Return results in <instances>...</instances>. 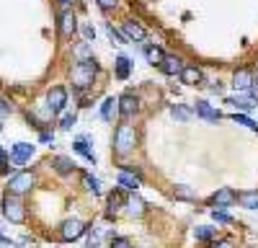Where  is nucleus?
Segmentation results:
<instances>
[{
  "instance_id": "4be33fe9",
  "label": "nucleus",
  "mask_w": 258,
  "mask_h": 248,
  "mask_svg": "<svg viewBox=\"0 0 258 248\" xmlns=\"http://www.w3.org/2000/svg\"><path fill=\"white\" fill-rule=\"evenodd\" d=\"M114 111H119V98H106L103 106H101V119L103 121H111L114 119Z\"/></svg>"
},
{
  "instance_id": "f704fd0d",
  "label": "nucleus",
  "mask_w": 258,
  "mask_h": 248,
  "mask_svg": "<svg viewBox=\"0 0 258 248\" xmlns=\"http://www.w3.org/2000/svg\"><path fill=\"white\" fill-rule=\"evenodd\" d=\"M96 3H98L101 11H111V8H116V0H96Z\"/></svg>"
},
{
  "instance_id": "dca6fc26",
  "label": "nucleus",
  "mask_w": 258,
  "mask_h": 248,
  "mask_svg": "<svg viewBox=\"0 0 258 248\" xmlns=\"http://www.w3.org/2000/svg\"><path fill=\"white\" fill-rule=\"evenodd\" d=\"M197 114H199L202 119H207V121H220V119H222V114L214 109L209 101H197Z\"/></svg>"
},
{
  "instance_id": "72a5a7b5",
  "label": "nucleus",
  "mask_w": 258,
  "mask_h": 248,
  "mask_svg": "<svg viewBox=\"0 0 258 248\" xmlns=\"http://www.w3.org/2000/svg\"><path fill=\"white\" fill-rule=\"evenodd\" d=\"M98 243H101V235L93 233V227H91V230H88V248H96Z\"/></svg>"
},
{
  "instance_id": "5701e85b",
  "label": "nucleus",
  "mask_w": 258,
  "mask_h": 248,
  "mask_svg": "<svg viewBox=\"0 0 258 248\" xmlns=\"http://www.w3.org/2000/svg\"><path fill=\"white\" fill-rule=\"evenodd\" d=\"M238 202L245 207V210H258V192H245L238 197Z\"/></svg>"
},
{
  "instance_id": "7ed1b4c3",
  "label": "nucleus",
  "mask_w": 258,
  "mask_h": 248,
  "mask_svg": "<svg viewBox=\"0 0 258 248\" xmlns=\"http://www.w3.org/2000/svg\"><path fill=\"white\" fill-rule=\"evenodd\" d=\"M36 186V176L31 173V171H21V173H16L11 181H8V194H13V197H24V194H29L31 189Z\"/></svg>"
},
{
  "instance_id": "6ab92c4d",
  "label": "nucleus",
  "mask_w": 258,
  "mask_h": 248,
  "mask_svg": "<svg viewBox=\"0 0 258 248\" xmlns=\"http://www.w3.org/2000/svg\"><path fill=\"white\" fill-rule=\"evenodd\" d=\"M129 73H132V59H129L126 54H119V57H116L114 75H116L119 80H126V78H129Z\"/></svg>"
},
{
  "instance_id": "0eeeda50",
  "label": "nucleus",
  "mask_w": 258,
  "mask_h": 248,
  "mask_svg": "<svg viewBox=\"0 0 258 248\" xmlns=\"http://www.w3.org/2000/svg\"><path fill=\"white\" fill-rule=\"evenodd\" d=\"M83 233H85V225L80 222V220H64L62 222V227H59V235H62V240H78V238H83Z\"/></svg>"
},
{
  "instance_id": "39448f33",
  "label": "nucleus",
  "mask_w": 258,
  "mask_h": 248,
  "mask_svg": "<svg viewBox=\"0 0 258 248\" xmlns=\"http://www.w3.org/2000/svg\"><path fill=\"white\" fill-rule=\"evenodd\" d=\"M116 183L121 186V189H126V192H137L140 183H142V178H140V173H135V168L124 165V168L119 171V176H116Z\"/></svg>"
},
{
  "instance_id": "c03bdc74",
  "label": "nucleus",
  "mask_w": 258,
  "mask_h": 248,
  "mask_svg": "<svg viewBox=\"0 0 258 248\" xmlns=\"http://www.w3.org/2000/svg\"><path fill=\"white\" fill-rule=\"evenodd\" d=\"M212 248H232L230 243H217V245H212Z\"/></svg>"
},
{
  "instance_id": "bb28decb",
  "label": "nucleus",
  "mask_w": 258,
  "mask_h": 248,
  "mask_svg": "<svg viewBox=\"0 0 258 248\" xmlns=\"http://www.w3.org/2000/svg\"><path fill=\"white\" fill-rule=\"evenodd\" d=\"M232 121H235V124H240V127H248V130L258 132V124H255L250 116H245V114H238V111H235V114H232Z\"/></svg>"
},
{
  "instance_id": "cd10ccee",
  "label": "nucleus",
  "mask_w": 258,
  "mask_h": 248,
  "mask_svg": "<svg viewBox=\"0 0 258 248\" xmlns=\"http://www.w3.org/2000/svg\"><path fill=\"white\" fill-rule=\"evenodd\" d=\"M212 220L220 222V225H230L232 222V215L225 212V207H217V210H212Z\"/></svg>"
},
{
  "instance_id": "9d476101",
  "label": "nucleus",
  "mask_w": 258,
  "mask_h": 248,
  "mask_svg": "<svg viewBox=\"0 0 258 248\" xmlns=\"http://www.w3.org/2000/svg\"><path fill=\"white\" fill-rule=\"evenodd\" d=\"M158 68H160L165 75L173 78V75H181V70H183L186 65H183V59H181V57H176V54H165V57H163V62H160Z\"/></svg>"
},
{
  "instance_id": "f3484780",
  "label": "nucleus",
  "mask_w": 258,
  "mask_h": 248,
  "mask_svg": "<svg viewBox=\"0 0 258 248\" xmlns=\"http://www.w3.org/2000/svg\"><path fill=\"white\" fill-rule=\"evenodd\" d=\"M250 86H253V75H250L248 70H238V73L232 75V88H235V91L245 93Z\"/></svg>"
},
{
  "instance_id": "58836bf2",
  "label": "nucleus",
  "mask_w": 258,
  "mask_h": 248,
  "mask_svg": "<svg viewBox=\"0 0 258 248\" xmlns=\"http://www.w3.org/2000/svg\"><path fill=\"white\" fill-rule=\"evenodd\" d=\"M245 93H248V96H250L253 101H258V83H255V80H253V86H250V88H248Z\"/></svg>"
},
{
  "instance_id": "2eb2a0df",
  "label": "nucleus",
  "mask_w": 258,
  "mask_h": 248,
  "mask_svg": "<svg viewBox=\"0 0 258 248\" xmlns=\"http://www.w3.org/2000/svg\"><path fill=\"white\" fill-rule=\"evenodd\" d=\"M121 29H124V36L132 39V41H145V39H147V31L137 24V21H126Z\"/></svg>"
},
{
  "instance_id": "ddd939ff",
  "label": "nucleus",
  "mask_w": 258,
  "mask_h": 248,
  "mask_svg": "<svg viewBox=\"0 0 258 248\" xmlns=\"http://www.w3.org/2000/svg\"><path fill=\"white\" fill-rule=\"evenodd\" d=\"M181 80H183V86H202L204 73H202L197 65H186V68L181 70Z\"/></svg>"
},
{
  "instance_id": "a19ab883",
  "label": "nucleus",
  "mask_w": 258,
  "mask_h": 248,
  "mask_svg": "<svg viewBox=\"0 0 258 248\" xmlns=\"http://www.w3.org/2000/svg\"><path fill=\"white\" fill-rule=\"evenodd\" d=\"M209 91H212V93H222V83H212Z\"/></svg>"
},
{
  "instance_id": "9b49d317",
  "label": "nucleus",
  "mask_w": 258,
  "mask_h": 248,
  "mask_svg": "<svg viewBox=\"0 0 258 248\" xmlns=\"http://www.w3.org/2000/svg\"><path fill=\"white\" fill-rule=\"evenodd\" d=\"M137 111H140V101H137L132 93H124V96H119V114H121L124 119L135 116Z\"/></svg>"
},
{
  "instance_id": "6e6552de",
  "label": "nucleus",
  "mask_w": 258,
  "mask_h": 248,
  "mask_svg": "<svg viewBox=\"0 0 258 248\" xmlns=\"http://www.w3.org/2000/svg\"><path fill=\"white\" fill-rule=\"evenodd\" d=\"M31 158H34V145H29V142H16L13 148H11V160L16 165H24Z\"/></svg>"
},
{
  "instance_id": "4c0bfd02",
  "label": "nucleus",
  "mask_w": 258,
  "mask_h": 248,
  "mask_svg": "<svg viewBox=\"0 0 258 248\" xmlns=\"http://www.w3.org/2000/svg\"><path fill=\"white\" fill-rule=\"evenodd\" d=\"M83 36L88 39V41H91V39H96V29H93V26H88V24H85V26H83Z\"/></svg>"
},
{
  "instance_id": "423d86ee",
  "label": "nucleus",
  "mask_w": 258,
  "mask_h": 248,
  "mask_svg": "<svg viewBox=\"0 0 258 248\" xmlns=\"http://www.w3.org/2000/svg\"><path fill=\"white\" fill-rule=\"evenodd\" d=\"M47 103H49V109H52L54 114H62L64 106H68V91H64L62 86L49 88V93H47Z\"/></svg>"
},
{
  "instance_id": "f257e3e1",
  "label": "nucleus",
  "mask_w": 258,
  "mask_h": 248,
  "mask_svg": "<svg viewBox=\"0 0 258 248\" xmlns=\"http://www.w3.org/2000/svg\"><path fill=\"white\" fill-rule=\"evenodd\" d=\"M73 86L78 91H85V88H91L93 86V78L98 75V65H96V59H83L78 62V65L73 68Z\"/></svg>"
},
{
  "instance_id": "a211bd4d",
  "label": "nucleus",
  "mask_w": 258,
  "mask_h": 248,
  "mask_svg": "<svg viewBox=\"0 0 258 248\" xmlns=\"http://www.w3.org/2000/svg\"><path fill=\"white\" fill-rule=\"evenodd\" d=\"M227 106H235L238 111H253L255 109V101L245 93V96H230L227 98Z\"/></svg>"
},
{
  "instance_id": "c756f323",
  "label": "nucleus",
  "mask_w": 258,
  "mask_h": 248,
  "mask_svg": "<svg viewBox=\"0 0 258 248\" xmlns=\"http://www.w3.org/2000/svg\"><path fill=\"white\" fill-rule=\"evenodd\" d=\"M83 181H85V186H88V192L101 194V183H98V178H93L91 173H85V176H83Z\"/></svg>"
},
{
  "instance_id": "20e7f679",
  "label": "nucleus",
  "mask_w": 258,
  "mask_h": 248,
  "mask_svg": "<svg viewBox=\"0 0 258 248\" xmlns=\"http://www.w3.org/2000/svg\"><path fill=\"white\" fill-rule=\"evenodd\" d=\"M3 212H6V217H8L11 222H24V220H26L24 204H21L18 197H13V194L6 197V202H3Z\"/></svg>"
},
{
  "instance_id": "79ce46f5",
  "label": "nucleus",
  "mask_w": 258,
  "mask_h": 248,
  "mask_svg": "<svg viewBox=\"0 0 258 248\" xmlns=\"http://www.w3.org/2000/svg\"><path fill=\"white\" fill-rule=\"evenodd\" d=\"M41 142H54V137L49 132H41Z\"/></svg>"
},
{
  "instance_id": "473e14b6",
  "label": "nucleus",
  "mask_w": 258,
  "mask_h": 248,
  "mask_svg": "<svg viewBox=\"0 0 258 248\" xmlns=\"http://www.w3.org/2000/svg\"><path fill=\"white\" fill-rule=\"evenodd\" d=\"M106 34H109V39L114 41V44H124V36H121L114 26H106Z\"/></svg>"
},
{
  "instance_id": "f8f14e48",
  "label": "nucleus",
  "mask_w": 258,
  "mask_h": 248,
  "mask_svg": "<svg viewBox=\"0 0 258 248\" xmlns=\"http://www.w3.org/2000/svg\"><path fill=\"white\" fill-rule=\"evenodd\" d=\"M235 202H238V194H235L232 189H217L209 197V204H214V207H230Z\"/></svg>"
},
{
  "instance_id": "393cba45",
  "label": "nucleus",
  "mask_w": 258,
  "mask_h": 248,
  "mask_svg": "<svg viewBox=\"0 0 258 248\" xmlns=\"http://www.w3.org/2000/svg\"><path fill=\"white\" fill-rule=\"evenodd\" d=\"M170 116L178 119V121H188L191 119V109L183 106V103H176V106H170Z\"/></svg>"
},
{
  "instance_id": "ea45409f",
  "label": "nucleus",
  "mask_w": 258,
  "mask_h": 248,
  "mask_svg": "<svg viewBox=\"0 0 258 248\" xmlns=\"http://www.w3.org/2000/svg\"><path fill=\"white\" fill-rule=\"evenodd\" d=\"M6 163H8V155H6L3 148H0V171H6Z\"/></svg>"
},
{
  "instance_id": "b1692460",
  "label": "nucleus",
  "mask_w": 258,
  "mask_h": 248,
  "mask_svg": "<svg viewBox=\"0 0 258 248\" xmlns=\"http://www.w3.org/2000/svg\"><path fill=\"white\" fill-rule=\"evenodd\" d=\"M194 238L197 240H212V238H217V230L209 227V225H199L197 230H194Z\"/></svg>"
},
{
  "instance_id": "1a4fd4ad",
  "label": "nucleus",
  "mask_w": 258,
  "mask_h": 248,
  "mask_svg": "<svg viewBox=\"0 0 258 248\" xmlns=\"http://www.w3.org/2000/svg\"><path fill=\"white\" fill-rule=\"evenodd\" d=\"M75 29H78V21H75V13L70 11V8H64L62 13H59V34L68 39V36H73L75 34Z\"/></svg>"
},
{
  "instance_id": "c85d7f7f",
  "label": "nucleus",
  "mask_w": 258,
  "mask_h": 248,
  "mask_svg": "<svg viewBox=\"0 0 258 248\" xmlns=\"http://www.w3.org/2000/svg\"><path fill=\"white\" fill-rule=\"evenodd\" d=\"M145 54H147V62H150V65H160L163 57H165L158 47H147V49H145Z\"/></svg>"
},
{
  "instance_id": "2f4dec72",
  "label": "nucleus",
  "mask_w": 258,
  "mask_h": 248,
  "mask_svg": "<svg viewBox=\"0 0 258 248\" xmlns=\"http://www.w3.org/2000/svg\"><path fill=\"white\" fill-rule=\"evenodd\" d=\"M173 194L178 199H194V197H197L194 192H188V186H173Z\"/></svg>"
},
{
  "instance_id": "a878e982",
  "label": "nucleus",
  "mask_w": 258,
  "mask_h": 248,
  "mask_svg": "<svg viewBox=\"0 0 258 248\" xmlns=\"http://www.w3.org/2000/svg\"><path fill=\"white\" fill-rule=\"evenodd\" d=\"M124 204H126V199H124V194H121V192L111 194V197H109V217H114V212H116V210H121Z\"/></svg>"
},
{
  "instance_id": "37998d69",
  "label": "nucleus",
  "mask_w": 258,
  "mask_h": 248,
  "mask_svg": "<svg viewBox=\"0 0 258 248\" xmlns=\"http://www.w3.org/2000/svg\"><path fill=\"white\" fill-rule=\"evenodd\" d=\"M59 3H62L64 8H68V6H75V3H78V0H59Z\"/></svg>"
},
{
  "instance_id": "e433bc0d",
  "label": "nucleus",
  "mask_w": 258,
  "mask_h": 248,
  "mask_svg": "<svg viewBox=\"0 0 258 248\" xmlns=\"http://www.w3.org/2000/svg\"><path fill=\"white\" fill-rule=\"evenodd\" d=\"M8 114H13V106H11L8 101L0 98V116H8Z\"/></svg>"
},
{
  "instance_id": "aec40b11",
  "label": "nucleus",
  "mask_w": 258,
  "mask_h": 248,
  "mask_svg": "<svg viewBox=\"0 0 258 248\" xmlns=\"http://www.w3.org/2000/svg\"><path fill=\"white\" fill-rule=\"evenodd\" d=\"M52 168H54L59 176H70V173L75 171V163H73L70 158L59 155V158H54V160H52Z\"/></svg>"
},
{
  "instance_id": "412c9836",
  "label": "nucleus",
  "mask_w": 258,
  "mask_h": 248,
  "mask_svg": "<svg viewBox=\"0 0 258 248\" xmlns=\"http://www.w3.org/2000/svg\"><path fill=\"white\" fill-rule=\"evenodd\" d=\"M124 207H126V212L132 215V217H140V215L145 212V202L137 197V192H132V197L126 199V204H124Z\"/></svg>"
},
{
  "instance_id": "4468645a",
  "label": "nucleus",
  "mask_w": 258,
  "mask_h": 248,
  "mask_svg": "<svg viewBox=\"0 0 258 248\" xmlns=\"http://www.w3.org/2000/svg\"><path fill=\"white\" fill-rule=\"evenodd\" d=\"M73 148H75L78 155H83L88 163H96V153L91 150V140H88V137H78V140L73 142Z\"/></svg>"
},
{
  "instance_id": "c9c22d12",
  "label": "nucleus",
  "mask_w": 258,
  "mask_h": 248,
  "mask_svg": "<svg viewBox=\"0 0 258 248\" xmlns=\"http://www.w3.org/2000/svg\"><path fill=\"white\" fill-rule=\"evenodd\" d=\"M111 248H132V243H129L126 238H114L111 240Z\"/></svg>"
},
{
  "instance_id": "7c9ffc66",
  "label": "nucleus",
  "mask_w": 258,
  "mask_h": 248,
  "mask_svg": "<svg viewBox=\"0 0 258 248\" xmlns=\"http://www.w3.org/2000/svg\"><path fill=\"white\" fill-rule=\"evenodd\" d=\"M75 127V114H62L59 116V130H73Z\"/></svg>"
},
{
  "instance_id": "f03ea898",
  "label": "nucleus",
  "mask_w": 258,
  "mask_h": 248,
  "mask_svg": "<svg viewBox=\"0 0 258 248\" xmlns=\"http://www.w3.org/2000/svg\"><path fill=\"white\" fill-rule=\"evenodd\" d=\"M137 148V132L135 127H129V124H119L116 127V135H114V153L116 155H126Z\"/></svg>"
}]
</instances>
